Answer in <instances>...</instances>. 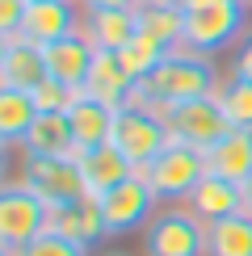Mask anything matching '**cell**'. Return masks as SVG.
<instances>
[{"mask_svg":"<svg viewBox=\"0 0 252 256\" xmlns=\"http://www.w3.org/2000/svg\"><path fill=\"white\" fill-rule=\"evenodd\" d=\"M139 84L147 88L152 105H181V101L206 97V92H218V72L210 63V55H202V50L172 46L160 59V68Z\"/></svg>","mask_w":252,"mask_h":256,"instance_id":"6da1fadb","label":"cell"},{"mask_svg":"<svg viewBox=\"0 0 252 256\" xmlns=\"http://www.w3.org/2000/svg\"><path fill=\"white\" fill-rule=\"evenodd\" d=\"M152 110L168 126L172 143L198 147V152H210L231 130V118H227L223 101H218V92H206V97H194V101H181V105H152Z\"/></svg>","mask_w":252,"mask_h":256,"instance_id":"7a4b0ae2","label":"cell"},{"mask_svg":"<svg viewBox=\"0 0 252 256\" xmlns=\"http://www.w3.org/2000/svg\"><path fill=\"white\" fill-rule=\"evenodd\" d=\"M147 256H206V222L189 206H164L143 227Z\"/></svg>","mask_w":252,"mask_h":256,"instance_id":"3957f363","label":"cell"},{"mask_svg":"<svg viewBox=\"0 0 252 256\" xmlns=\"http://www.w3.org/2000/svg\"><path fill=\"white\" fill-rule=\"evenodd\" d=\"M244 8L248 0H206L198 8H185V38L181 46L214 55V50L231 46L244 30Z\"/></svg>","mask_w":252,"mask_h":256,"instance_id":"277c9868","label":"cell"},{"mask_svg":"<svg viewBox=\"0 0 252 256\" xmlns=\"http://www.w3.org/2000/svg\"><path fill=\"white\" fill-rule=\"evenodd\" d=\"M139 172L147 176V185L156 189L160 202H185L189 194H194V185L206 176V152L168 138V147L147 168H139Z\"/></svg>","mask_w":252,"mask_h":256,"instance_id":"5b68a950","label":"cell"},{"mask_svg":"<svg viewBox=\"0 0 252 256\" xmlns=\"http://www.w3.org/2000/svg\"><path fill=\"white\" fill-rule=\"evenodd\" d=\"M50 222V206L34 189H26L21 180H8L0 189V248H26L30 240H38Z\"/></svg>","mask_w":252,"mask_h":256,"instance_id":"8992f818","label":"cell"},{"mask_svg":"<svg viewBox=\"0 0 252 256\" xmlns=\"http://www.w3.org/2000/svg\"><path fill=\"white\" fill-rule=\"evenodd\" d=\"M110 143L130 160L134 168H147L156 156L168 147V126L160 122L156 110H134V105H118L114 114V134Z\"/></svg>","mask_w":252,"mask_h":256,"instance_id":"52a82bcc","label":"cell"},{"mask_svg":"<svg viewBox=\"0 0 252 256\" xmlns=\"http://www.w3.org/2000/svg\"><path fill=\"white\" fill-rule=\"evenodd\" d=\"M21 185L34 189L46 206H63V202H76V198L88 194L76 156H26Z\"/></svg>","mask_w":252,"mask_h":256,"instance_id":"ba28073f","label":"cell"},{"mask_svg":"<svg viewBox=\"0 0 252 256\" xmlns=\"http://www.w3.org/2000/svg\"><path fill=\"white\" fill-rule=\"evenodd\" d=\"M160 206L156 189L147 185L143 172L126 176L122 185H114L110 194H101V210H105V222H110V236H122V231H134V227H147Z\"/></svg>","mask_w":252,"mask_h":256,"instance_id":"9c48e42d","label":"cell"},{"mask_svg":"<svg viewBox=\"0 0 252 256\" xmlns=\"http://www.w3.org/2000/svg\"><path fill=\"white\" fill-rule=\"evenodd\" d=\"M46 231H55V236H68L84 244V248H92L97 240L110 236V222H105V210H101V198L84 194L76 202H63V206H50V222Z\"/></svg>","mask_w":252,"mask_h":256,"instance_id":"30bf717a","label":"cell"},{"mask_svg":"<svg viewBox=\"0 0 252 256\" xmlns=\"http://www.w3.org/2000/svg\"><path fill=\"white\" fill-rule=\"evenodd\" d=\"M38 80H46V59L42 46L21 34L0 38V88H21L30 92Z\"/></svg>","mask_w":252,"mask_h":256,"instance_id":"8fae6325","label":"cell"},{"mask_svg":"<svg viewBox=\"0 0 252 256\" xmlns=\"http://www.w3.org/2000/svg\"><path fill=\"white\" fill-rule=\"evenodd\" d=\"M80 17L84 13L76 8V0H34V4L26 8V21H21V38L46 46V42H55V38L76 34Z\"/></svg>","mask_w":252,"mask_h":256,"instance_id":"7c38bea8","label":"cell"},{"mask_svg":"<svg viewBox=\"0 0 252 256\" xmlns=\"http://www.w3.org/2000/svg\"><path fill=\"white\" fill-rule=\"evenodd\" d=\"M76 164H80V176H84V189L92 198L110 194L114 185H122L126 176H134L139 168L126 160L114 143H101V147H88V152H76Z\"/></svg>","mask_w":252,"mask_h":256,"instance_id":"4fadbf2b","label":"cell"},{"mask_svg":"<svg viewBox=\"0 0 252 256\" xmlns=\"http://www.w3.org/2000/svg\"><path fill=\"white\" fill-rule=\"evenodd\" d=\"M92 55H97V46L84 38V30H76V34H68V38H55V42L42 46L46 76L72 84V88H80V84H84V76H88V68H92Z\"/></svg>","mask_w":252,"mask_h":256,"instance_id":"5bb4252c","label":"cell"},{"mask_svg":"<svg viewBox=\"0 0 252 256\" xmlns=\"http://www.w3.org/2000/svg\"><path fill=\"white\" fill-rule=\"evenodd\" d=\"M185 206L194 210L202 222H218V218H231V214L244 210V189H240L236 180H227V176L206 172V176L194 185V194L185 198Z\"/></svg>","mask_w":252,"mask_h":256,"instance_id":"9a60e30c","label":"cell"},{"mask_svg":"<svg viewBox=\"0 0 252 256\" xmlns=\"http://www.w3.org/2000/svg\"><path fill=\"white\" fill-rule=\"evenodd\" d=\"M80 30L97 50H122L139 34V17H134V8H84Z\"/></svg>","mask_w":252,"mask_h":256,"instance_id":"2e32d148","label":"cell"},{"mask_svg":"<svg viewBox=\"0 0 252 256\" xmlns=\"http://www.w3.org/2000/svg\"><path fill=\"white\" fill-rule=\"evenodd\" d=\"M206 172L227 176V180H236V185H244V180L252 176V130L231 126V130L206 152Z\"/></svg>","mask_w":252,"mask_h":256,"instance_id":"e0dca14e","label":"cell"},{"mask_svg":"<svg viewBox=\"0 0 252 256\" xmlns=\"http://www.w3.org/2000/svg\"><path fill=\"white\" fill-rule=\"evenodd\" d=\"M130 76H126V68H122V59H118V50H97L92 55V68H88V76H84L80 84V92L84 97H92V101H105V105H118L126 101V92H130Z\"/></svg>","mask_w":252,"mask_h":256,"instance_id":"ac0fdd59","label":"cell"},{"mask_svg":"<svg viewBox=\"0 0 252 256\" xmlns=\"http://www.w3.org/2000/svg\"><path fill=\"white\" fill-rule=\"evenodd\" d=\"M26 156H76V134H72V118L68 114H38L34 126L21 138Z\"/></svg>","mask_w":252,"mask_h":256,"instance_id":"d6986e66","label":"cell"},{"mask_svg":"<svg viewBox=\"0 0 252 256\" xmlns=\"http://www.w3.org/2000/svg\"><path fill=\"white\" fill-rule=\"evenodd\" d=\"M114 114H118L114 105L92 101V97H84V92H80V101L68 110L72 134H76V152H88V147L110 143V134H114Z\"/></svg>","mask_w":252,"mask_h":256,"instance_id":"ffe728a7","label":"cell"},{"mask_svg":"<svg viewBox=\"0 0 252 256\" xmlns=\"http://www.w3.org/2000/svg\"><path fill=\"white\" fill-rule=\"evenodd\" d=\"M134 17H139V30L152 38H160L164 46H181L185 38V8L176 0H139L134 4Z\"/></svg>","mask_w":252,"mask_h":256,"instance_id":"44dd1931","label":"cell"},{"mask_svg":"<svg viewBox=\"0 0 252 256\" xmlns=\"http://www.w3.org/2000/svg\"><path fill=\"white\" fill-rule=\"evenodd\" d=\"M206 256H252V214L248 210L218 218V222H206Z\"/></svg>","mask_w":252,"mask_h":256,"instance_id":"7402d4cb","label":"cell"},{"mask_svg":"<svg viewBox=\"0 0 252 256\" xmlns=\"http://www.w3.org/2000/svg\"><path fill=\"white\" fill-rule=\"evenodd\" d=\"M34 118H38V105L30 92L0 88V143L4 147H17L26 138V130L34 126Z\"/></svg>","mask_w":252,"mask_h":256,"instance_id":"603a6c76","label":"cell"},{"mask_svg":"<svg viewBox=\"0 0 252 256\" xmlns=\"http://www.w3.org/2000/svg\"><path fill=\"white\" fill-rule=\"evenodd\" d=\"M168 50H172V46H164L160 38H152V34H143V30H139V34H134V38L118 50V59H122L126 76L139 84V80H147L156 68H160V59L168 55Z\"/></svg>","mask_w":252,"mask_h":256,"instance_id":"cb8c5ba5","label":"cell"},{"mask_svg":"<svg viewBox=\"0 0 252 256\" xmlns=\"http://www.w3.org/2000/svg\"><path fill=\"white\" fill-rule=\"evenodd\" d=\"M218 101H223L231 126H244V130H252V80L231 76L227 84H218Z\"/></svg>","mask_w":252,"mask_h":256,"instance_id":"d4e9b609","label":"cell"},{"mask_svg":"<svg viewBox=\"0 0 252 256\" xmlns=\"http://www.w3.org/2000/svg\"><path fill=\"white\" fill-rule=\"evenodd\" d=\"M30 97H34L38 114H68L72 105L80 101V88H72V84H63V80H55V76H46V80H38L34 88H30Z\"/></svg>","mask_w":252,"mask_h":256,"instance_id":"484cf974","label":"cell"},{"mask_svg":"<svg viewBox=\"0 0 252 256\" xmlns=\"http://www.w3.org/2000/svg\"><path fill=\"white\" fill-rule=\"evenodd\" d=\"M8 256H88V248L76 240H68V236H55V231H42L38 240H30L26 248H4Z\"/></svg>","mask_w":252,"mask_h":256,"instance_id":"4316f807","label":"cell"},{"mask_svg":"<svg viewBox=\"0 0 252 256\" xmlns=\"http://www.w3.org/2000/svg\"><path fill=\"white\" fill-rule=\"evenodd\" d=\"M30 0H0V38L21 34V21H26Z\"/></svg>","mask_w":252,"mask_h":256,"instance_id":"83f0119b","label":"cell"},{"mask_svg":"<svg viewBox=\"0 0 252 256\" xmlns=\"http://www.w3.org/2000/svg\"><path fill=\"white\" fill-rule=\"evenodd\" d=\"M231 76H240V80H252V38L240 46V55H236V72Z\"/></svg>","mask_w":252,"mask_h":256,"instance_id":"f1b7e54d","label":"cell"},{"mask_svg":"<svg viewBox=\"0 0 252 256\" xmlns=\"http://www.w3.org/2000/svg\"><path fill=\"white\" fill-rule=\"evenodd\" d=\"M84 8H134L139 0H80Z\"/></svg>","mask_w":252,"mask_h":256,"instance_id":"f546056e","label":"cell"},{"mask_svg":"<svg viewBox=\"0 0 252 256\" xmlns=\"http://www.w3.org/2000/svg\"><path fill=\"white\" fill-rule=\"evenodd\" d=\"M240 189H244V210L252 214V176H248V180H244V185H240Z\"/></svg>","mask_w":252,"mask_h":256,"instance_id":"4dcf8cb0","label":"cell"},{"mask_svg":"<svg viewBox=\"0 0 252 256\" xmlns=\"http://www.w3.org/2000/svg\"><path fill=\"white\" fill-rule=\"evenodd\" d=\"M181 8H198V4H206V0H176Z\"/></svg>","mask_w":252,"mask_h":256,"instance_id":"1f68e13d","label":"cell"},{"mask_svg":"<svg viewBox=\"0 0 252 256\" xmlns=\"http://www.w3.org/2000/svg\"><path fill=\"white\" fill-rule=\"evenodd\" d=\"M114 256H122V252H114Z\"/></svg>","mask_w":252,"mask_h":256,"instance_id":"d6a6232c","label":"cell"},{"mask_svg":"<svg viewBox=\"0 0 252 256\" xmlns=\"http://www.w3.org/2000/svg\"><path fill=\"white\" fill-rule=\"evenodd\" d=\"M30 4H34V0H30Z\"/></svg>","mask_w":252,"mask_h":256,"instance_id":"836d02e7","label":"cell"},{"mask_svg":"<svg viewBox=\"0 0 252 256\" xmlns=\"http://www.w3.org/2000/svg\"><path fill=\"white\" fill-rule=\"evenodd\" d=\"M248 4H252V0H248Z\"/></svg>","mask_w":252,"mask_h":256,"instance_id":"e575fe53","label":"cell"}]
</instances>
